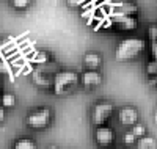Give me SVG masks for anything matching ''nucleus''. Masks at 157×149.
<instances>
[{"label": "nucleus", "instance_id": "nucleus-1", "mask_svg": "<svg viewBox=\"0 0 157 149\" xmlns=\"http://www.w3.org/2000/svg\"><path fill=\"white\" fill-rule=\"evenodd\" d=\"M145 49H146L145 39H141V38H127V39H123V41L118 44L115 57H116V60H123V61L134 60Z\"/></svg>", "mask_w": 157, "mask_h": 149}, {"label": "nucleus", "instance_id": "nucleus-2", "mask_svg": "<svg viewBox=\"0 0 157 149\" xmlns=\"http://www.w3.org/2000/svg\"><path fill=\"white\" fill-rule=\"evenodd\" d=\"M78 83V75L74 71L64 69V71H58L54 75V83H52V91L57 96L69 93L74 86H77Z\"/></svg>", "mask_w": 157, "mask_h": 149}, {"label": "nucleus", "instance_id": "nucleus-3", "mask_svg": "<svg viewBox=\"0 0 157 149\" xmlns=\"http://www.w3.org/2000/svg\"><path fill=\"white\" fill-rule=\"evenodd\" d=\"M27 126L33 130H44L50 126L52 123V108L49 107H41V108H35L32 110L27 118H25Z\"/></svg>", "mask_w": 157, "mask_h": 149}, {"label": "nucleus", "instance_id": "nucleus-4", "mask_svg": "<svg viewBox=\"0 0 157 149\" xmlns=\"http://www.w3.org/2000/svg\"><path fill=\"white\" fill-rule=\"evenodd\" d=\"M113 104L110 102H99L93 107V112H91V119L93 123L98 126H105V123L110 119V116L113 115Z\"/></svg>", "mask_w": 157, "mask_h": 149}, {"label": "nucleus", "instance_id": "nucleus-5", "mask_svg": "<svg viewBox=\"0 0 157 149\" xmlns=\"http://www.w3.org/2000/svg\"><path fill=\"white\" fill-rule=\"evenodd\" d=\"M94 141L101 147H107L115 141V130L109 126H98L94 130Z\"/></svg>", "mask_w": 157, "mask_h": 149}, {"label": "nucleus", "instance_id": "nucleus-6", "mask_svg": "<svg viewBox=\"0 0 157 149\" xmlns=\"http://www.w3.org/2000/svg\"><path fill=\"white\" fill-rule=\"evenodd\" d=\"M118 121L127 127H132L135 124H138L140 121V113L137 108L134 107H123L120 112H118Z\"/></svg>", "mask_w": 157, "mask_h": 149}, {"label": "nucleus", "instance_id": "nucleus-7", "mask_svg": "<svg viewBox=\"0 0 157 149\" xmlns=\"http://www.w3.org/2000/svg\"><path fill=\"white\" fill-rule=\"evenodd\" d=\"M80 82H82V85H83L85 88L93 90V88H96V86H99V85L102 83V75H101V72H98V71H88V69H86V71L82 74Z\"/></svg>", "mask_w": 157, "mask_h": 149}, {"label": "nucleus", "instance_id": "nucleus-8", "mask_svg": "<svg viewBox=\"0 0 157 149\" xmlns=\"http://www.w3.org/2000/svg\"><path fill=\"white\" fill-rule=\"evenodd\" d=\"M113 25L118 30L130 32L137 27V19L134 16H115L113 17Z\"/></svg>", "mask_w": 157, "mask_h": 149}, {"label": "nucleus", "instance_id": "nucleus-9", "mask_svg": "<svg viewBox=\"0 0 157 149\" xmlns=\"http://www.w3.org/2000/svg\"><path fill=\"white\" fill-rule=\"evenodd\" d=\"M83 64L88 71H98V67L102 64V57L96 52H88L83 57Z\"/></svg>", "mask_w": 157, "mask_h": 149}, {"label": "nucleus", "instance_id": "nucleus-10", "mask_svg": "<svg viewBox=\"0 0 157 149\" xmlns=\"http://www.w3.org/2000/svg\"><path fill=\"white\" fill-rule=\"evenodd\" d=\"M33 82L38 85V86H41V88H52V83H54V78H50V77H47L44 72H41V71H36L35 74H33Z\"/></svg>", "mask_w": 157, "mask_h": 149}, {"label": "nucleus", "instance_id": "nucleus-11", "mask_svg": "<svg viewBox=\"0 0 157 149\" xmlns=\"http://www.w3.org/2000/svg\"><path fill=\"white\" fill-rule=\"evenodd\" d=\"M13 149H38V146H36L35 140H32L29 137H21L14 141Z\"/></svg>", "mask_w": 157, "mask_h": 149}, {"label": "nucleus", "instance_id": "nucleus-12", "mask_svg": "<svg viewBox=\"0 0 157 149\" xmlns=\"http://www.w3.org/2000/svg\"><path fill=\"white\" fill-rule=\"evenodd\" d=\"M50 60H52V55L47 50H38L33 55V63L38 66H44V64L50 63Z\"/></svg>", "mask_w": 157, "mask_h": 149}, {"label": "nucleus", "instance_id": "nucleus-13", "mask_svg": "<svg viewBox=\"0 0 157 149\" xmlns=\"http://www.w3.org/2000/svg\"><path fill=\"white\" fill-rule=\"evenodd\" d=\"M137 149H157V141L154 137H143L137 141Z\"/></svg>", "mask_w": 157, "mask_h": 149}, {"label": "nucleus", "instance_id": "nucleus-14", "mask_svg": "<svg viewBox=\"0 0 157 149\" xmlns=\"http://www.w3.org/2000/svg\"><path fill=\"white\" fill-rule=\"evenodd\" d=\"M0 105L3 108H13L16 105V96L13 93H3L0 97Z\"/></svg>", "mask_w": 157, "mask_h": 149}, {"label": "nucleus", "instance_id": "nucleus-15", "mask_svg": "<svg viewBox=\"0 0 157 149\" xmlns=\"http://www.w3.org/2000/svg\"><path fill=\"white\" fill-rule=\"evenodd\" d=\"M130 132L135 135V138H137V140H140V138H143V137H146L148 129H146L145 124H140V123H138V124H135V126L130 127Z\"/></svg>", "mask_w": 157, "mask_h": 149}, {"label": "nucleus", "instance_id": "nucleus-16", "mask_svg": "<svg viewBox=\"0 0 157 149\" xmlns=\"http://www.w3.org/2000/svg\"><path fill=\"white\" fill-rule=\"evenodd\" d=\"M10 3L14 10H27L32 3V0H10Z\"/></svg>", "mask_w": 157, "mask_h": 149}, {"label": "nucleus", "instance_id": "nucleus-17", "mask_svg": "<svg viewBox=\"0 0 157 149\" xmlns=\"http://www.w3.org/2000/svg\"><path fill=\"white\" fill-rule=\"evenodd\" d=\"M123 141H124V144H127V146H130V144H137V138H135V135L130 132V130H127V132H124V135H123Z\"/></svg>", "mask_w": 157, "mask_h": 149}, {"label": "nucleus", "instance_id": "nucleus-18", "mask_svg": "<svg viewBox=\"0 0 157 149\" xmlns=\"http://www.w3.org/2000/svg\"><path fill=\"white\" fill-rule=\"evenodd\" d=\"M146 74H148L151 78L157 77V63H155V61H149V63L146 64Z\"/></svg>", "mask_w": 157, "mask_h": 149}, {"label": "nucleus", "instance_id": "nucleus-19", "mask_svg": "<svg viewBox=\"0 0 157 149\" xmlns=\"http://www.w3.org/2000/svg\"><path fill=\"white\" fill-rule=\"evenodd\" d=\"M148 36L152 43L157 41V25H151L149 29H148Z\"/></svg>", "mask_w": 157, "mask_h": 149}, {"label": "nucleus", "instance_id": "nucleus-20", "mask_svg": "<svg viewBox=\"0 0 157 149\" xmlns=\"http://www.w3.org/2000/svg\"><path fill=\"white\" fill-rule=\"evenodd\" d=\"M82 2H83V0H66V3H68L69 6H72V8H74V6H78Z\"/></svg>", "mask_w": 157, "mask_h": 149}, {"label": "nucleus", "instance_id": "nucleus-21", "mask_svg": "<svg viewBox=\"0 0 157 149\" xmlns=\"http://www.w3.org/2000/svg\"><path fill=\"white\" fill-rule=\"evenodd\" d=\"M5 116H6V112H5V108L0 105V123H3V121H5Z\"/></svg>", "mask_w": 157, "mask_h": 149}, {"label": "nucleus", "instance_id": "nucleus-22", "mask_svg": "<svg viewBox=\"0 0 157 149\" xmlns=\"http://www.w3.org/2000/svg\"><path fill=\"white\" fill-rule=\"evenodd\" d=\"M2 88H3V80H2V74H0V97H2Z\"/></svg>", "mask_w": 157, "mask_h": 149}, {"label": "nucleus", "instance_id": "nucleus-23", "mask_svg": "<svg viewBox=\"0 0 157 149\" xmlns=\"http://www.w3.org/2000/svg\"><path fill=\"white\" fill-rule=\"evenodd\" d=\"M47 149H58V147H57V146H55V144H50V146H49V147H47Z\"/></svg>", "mask_w": 157, "mask_h": 149}, {"label": "nucleus", "instance_id": "nucleus-24", "mask_svg": "<svg viewBox=\"0 0 157 149\" xmlns=\"http://www.w3.org/2000/svg\"><path fill=\"white\" fill-rule=\"evenodd\" d=\"M115 149H126V147H121V146H120V147H115Z\"/></svg>", "mask_w": 157, "mask_h": 149}]
</instances>
